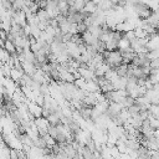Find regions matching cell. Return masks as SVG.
Masks as SVG:
<instances>
[{
  "label": "cell",
  "mask_w": 159,
  "mask_h": 159,
  "mask_svg": "<svg viewBox=\"0 0 159 159\" xmlns=\"http://www.w3.org/2000/svg\"><path fill=\"white\" fill-rule=\"evenodd\" d=\"M4 48L10 53V56H17V53H16V47H15V45H14L10 40H5V41H4Z\"/></svg>",
  "instance_id": "6da1fadb"
},
{
  "label": "cell",
  "mask_w": 159,
  "mask_h": 159,
  "mask_svg": "<svg viewBox=\"0 0 159 159\" xmlns=\"http://www.w3.org/2000/svg\"><path fill=\"white\" fill-rule=\"evenodd\" d=\"M116 72H117V75L119 76V77H125L127 76V72H128V63H124V62H122L119 66H117L116 68Z\"/></svg>",
  "instance_id": "7a4b0ae2"
},
{
  "label": "cell",
  "mask_w": 159,
  "mask_h": 159,
  "mask_svg": "<svg viewBox=\"0 0 159 159\" xmlns=\"http://www.w3.org/2000/svg\"><path fill=\"white\" fill-rule=\"evenodd\" d=\"M83 10L87 11V12H89V14H93V12H96V10H97V5H96L92 0H86L84 6H83Z\"/></svg>",
  "instance_id": "3957f363"
},
{
  "label": "cell",
  "mask_w": 159,
  "mask_h": 159,
  "mask_svg": "<svg viewBox=\"0 0 159 159\" xmlns=\"http://www.w3.org/2000/svg\"><path fill=\"white\" fill-rule=\"evenodd\" d=\"M47 120L50 123V125H58L61 123V118L56 114V113H51L48 117H47Z\"/></svg>",
  "instance_id": "277c9868"
},
{
  "label": "cell",
  "mask_w": 159,
  "mask_h": 159,
  "mask_svg": "<svg viewBox=\"0 0 159 159\" xmlns=\"http://www.w3.org/2000/svg\"><path fill=\"white\" fill-rule=\"evenodd\" d=\"M134 102H135V99H134L133 97L127 96V97H124V99L122 101V104H123L124 108H128V107H130L132 104H134Z\"/></svg>",
  "instance_id": "5b68a950"
},
{
  "label": "cell",
  "mask_w": 159,
  "mask_h": 159,
  "mask_svg": "<svg viewBox=\"0 0 159 159\" xmlns=\"http://www.w3.org/2000/svg\"><path fill=\"white\" fill-rule=\"evenodd\" d=\"M87 29H88V27H87V25H86V24H84L83 21H82V22H78V24H77V34L82 35L83 32H86V31H87Z\"/></svg>",
  "instance_id": "8992f818"
},
{
  "label": "cell",
  "mask_w": 159,
  "mask_h": 159,
  "mask_svg": "<svg viewBox=\"0 0 159 159\" xmlns=\"http://www.w3.org/2000/svg\"><path fill=\"white\" fill-rule=\"evenodd\" d=\"M10 159H19V152H17V149L10 148Z\"/></svg>",
  "instance_id": "52a82bcc"
},
{
  "label": "cell",
  "mask_w": 159,
  "mask_h": 159,
  "mask_svg": "<svg viewBox=\"0 0 159 159\" xmlns=\"http://www.w3.org/2000/svg\"><path fill=\"white\" fill-rule=\"evenodd\" d=\"M157 32H158V34H159V26H158V27H157Z\"/></svg>",
  "instance_id": "ba28073f"
}]
</instances>
